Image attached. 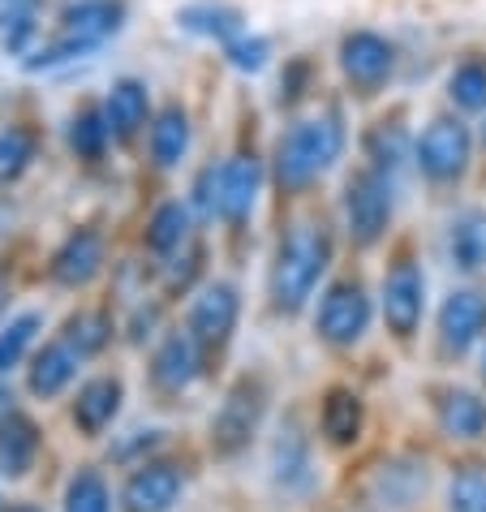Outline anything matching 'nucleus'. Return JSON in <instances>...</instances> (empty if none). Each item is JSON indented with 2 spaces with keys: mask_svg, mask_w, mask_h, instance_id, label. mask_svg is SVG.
Segmentation results:
<instances>
[{
  "mask_svg": "<svg viewBox=\"0 0 486 512\" xmlns=\"http://www.w3.org/2000/svg\"><path fill=\"white\" fill-rule=\"evenodd\" d=\"M237 315H241V297L233 284H207L203 297L194 302L190 310V336H194V345L203 349V353H216L228 345V336H233V327H237Z\"/></svg>",
  "mask_w": 486,
  "mask_h": 512,
  "instance_id": "nucleus-10",
  "label": "nucleus"
},
{
  "mask_svg": "<svg viewBox=\"0 0 486 512\" xmlns=\"http://www.w3.org/2000/svg\"><path fill=\"white\" fill-rule=\"evenodd\" d=\"M263 409H267V383L263 379L246 375L228 388L216 418H211V448H216V457H237L241 448H250L254 431H259V422H263Z\"/></svg>",
  "mask_w": 486,
  "mask_h": 512,
  "instance_id": "nucleus-5",
  "label": "nucleus"
},
{
  "mask_svg": "<svg viewBox=\"0 0 486 512\" xmlns=\"http://www.w3.org/2000/svg\"><path fill=\"white\" fill-rule=\"evenodd\" d=\"M332 263V237L319 224H293L289 237L276 250V267H271V302L284 315L306 306V297L314 293V284Z\"/></svg>",
  "mask_w": 486,
  "mask_h": 512,
  "instance_id": "nucleus-3",
  "label": "nucleus"
},
{
  "mask_svg": "<svg viewBox=\"0 0 486 512\" xmlns=\"http://www.w3.org/2000/svg\"><path fill=\"white\" fill-rule=\"evenodd\" d=\"M198 353L203 349L194 345L190 332L164 336V345L155 349V358H151V383L160 392H185L198 375Z\"/></svg>",
  "mask_w": 486,
  "mask_h": 512,
  "instance_id": "nucleus-16",
  "label": "nucleus"
},
{
  "mask_svg": "<svg viewBox=\"0 0 486 512\" xmlns=\"http://www.w3.org/2000/svg\"><path fill=\"white\" fill-rule=\"evenodd\" d=\"M185 237H190V207L185 203H164L155 207V216L147 224V250L155 254H173L185 246Z\"/></svg>",
  "mask_w": 486,
  "mask_h": 512,
  "instance_id": "nucleus-29",
  "label": "nucleus"
},
{
  "mask_svg": "<svg viewBox=\"0 0 486 512\" xmlns=\"http://www.w3.org/2000/svg\"><path fill=\"white\" fill-rule=\"evenodd\" d=\"M78 371V353L65 345V340H56V345H44L35 353L31 362V392L39 396V401H52V396H61L69 388V379H74Z\"/></svg>",
  "mask_w": 486,
  "mask_h": 512,
  "instance_id": "nucleus-21",
  "label": "nucleus"
},
{
  "mask_svg": "<svg viewBox=\"0 0 486 512\" xmlns=\"http://www.w3.org/2000/svg\"><path fill=\"white\" fill-rule=\"evenodd\" d=\"M340 74L357 95H379L396 74V44L379 31H349L340 39Z\"/></svg>",
  "mask_w": 486,
  "mask_h": 512,
  "instance_id": "nucleus-7",
  "label": "nucleus"
},
{
  "mask_svg": "<svg viewBox=\"0 0 486 512\" xmlns=\"http://www.w3.org/2000/svg\"><path fill=\"white\" fill-rule=\"evenodd\" d=\"M370 323V297L357 280H340L332 289L323 293L319 302V315H314V327H319V336L327 345H357Z\"/></svg>",
  "mask_w": 486,
  "mask_h": 512,
  "instance_id": "nucleus-8",
  "label": "nucleus"
},
{
  "mask_svg": "<svg viewBox=\"0 0 486 512\" xmlns=\"http://www.w3.org/2000/svg\"><path fill=\"white\" fill-rule=\"evenodd\" d=\"M177 26L190 35L216 39V44H233L241 35V13L233 5H216V0H198V5H185L177 13Z\"/></svg>",
  "mask_w": 486,
  "mask_h": 512,
  "instance_id": "nucleus-22",
  "label": "nucleus"
},
{
  "mask_svg": "<svg viewBox=\"0 0 486 512\" xmlns=\"http://www.w3.org/2000/svg\"><path fill=\"white\" fill-rule=\"evenodd\" d=\"M35 160V134L26 125H9L0 130V186L18 181Z\"/></svg>",
  "mask_w": 486,
  "mask_h": 512,
  "instance_id": "nucleus-33",
  "label": "nucleus"
},
{
  "mask_svg": "<svg viewBox=\"0 0 486 512\" xmlns=\"http://www.w3.org/2000/svg\"><path fill=\"white\" fill-rule=\"evenodd\" d=\"M5 297H9V289H5V280H0V315H5Z\"/></svg>",
  "mask_w": 486,
  "mask_h": 512,
  "instance_id": "nucleus-42",
  "label": "nucleus"
},
{
  "mask_svg": "<svg viewBox=\"0 0 486 512\" xmlns=\"http://www.w3.org/2000/svg\"><path fill=\"white\" fill-rule=\"evenodd\" d=\"M147 112H151V95H147V82L138 78H121L112 82V91L104 99V117L112 125V138L117 142H130L142 125H147Z\"/></svg>",
  "mask_w": 486,
  "mask_h": 512,
  "instance_id": "nucleus-17",
  "label": "nucleus"
},
{
  "mask_svg": "<svg viewBox=\"0 0 486 512\" xmlns=\"http://www.w3.org/2000/svg\"><path fill=\"white\" fill-rule=\"evenodd\" d=\"M0 44L9 56H31L35 44V5L31 0H9L5 13H0Z\"/></svg>",
  "mask_w": 486,
  "mask_h": 512,
  "instance_id": "nucleus-31",
  "label": "nucleus"
},
{
  "mask_svg": "<svg viewBox=\"0 0 486 512\" xmlns=\"http://www.w3.org/2000/svg\"><path fill=\"white\" fill-rule=\"evenodd\" d=\"M160 435H164V431H134V439H130V444H121V448H117V457L125 461V457H134V452H142V448L151 452L155 444H160Z\"/></svg>",
  "mask_w": 486,
  "mask_h": 512,
  "instance_id": "nucleus-40",
  "label": "nucleus"
},
{
  "mask_svg": "<svg viewBox=\"0 0 486 512\" xmlns=\"http://www.w3.org/2000/svg\"><path fill=\"white\" fill-rule=\"evenodd\" d=\"M39 457V426L26 414H9L0 422V474L22 478Z\"/></svg>",
  "mask_w": 486,
  "mask_h": 512,
  "instance_id": "nucleus-20",
  "label": "nucleus"
},
{
  "mask_svg": "<svg viewBox=\"0 0 486 512\" xmlns=\"http://www.w3.org/2000/svg\"><path fill=\"white\" fill-rule=\"evenodd\" d=\"M435 414H439L443 435H452V439H478L486 431V401L478 392H465V388L439 392Z\"/></svg>",
  "mask_w": 486,
  "mask_h": 512,
  "instance_id": "nucleus-19",
  "label": "nucleus"
},
{
  "mask_svg": "<svg viewBox=\"0 0 486 512\" xmlns=\"http://www.w3.org/2000/svg\"><path fill=\"white\" fill-rule=\"evenodd\" d=\"M65 512H112V491L95 469H78L65 487Z\"/></svg>",
  "mask_w": 486,
  "mask_h": 512,
  "instance_id": "nucleus-35",
  "label": "nucleus"
},
{
  "mask_svg": "<svg viewBox=\"0 0 486 512\" xmlns=\"http://www.w3.org/2000/svg\"><path fill=\"white\" fill-rule=\"evenodd\" d=\"M366 160H370V168H375V173L392 177L396 168L409 160V134L400 130V125L379 121L375 130L366 134Z\"/></svg>",
  "mask_w": 486,
  "mask_h": 512,
  "instance_id": "nucleus-28",
  "label": "nucleus"
},
{
  "mask_svg": "<svg viewBox=\"0 0 486 512\" xmlns=\"http://www.w3.org/2000/svg\"><path fill=\"white\" fill-rule=\"evenodd\" d=\"M121 401H125V383L117 375H99L91 383H82L74 401V426L82 435H104L117 422Z\"/></svg>",
  "mask_w": 486,
  "mask_h": 512,
  "instance_id": "nucleus-15",
  "label": "nucleus"
},
{
  "mask_svg": "<svg viewBox=\"0 0 486 512\" xmlns=\"http://www.w3.org/2000/svg\"><path fill=\"white\" fill-rule=\"evenodd\" d=\"M418 491H426V474L418 465H405V461H392V465H379V474L370 478V500L388 512H405L418 500Z\"/></svg>",
  "mask_w": 486,
  "mask_h": 512,
  "instance_id": "nucleus-18",
  "label": "nucleus"
},
{
  "mask_svg": "<svg viewBox=\"0 0 486 512\" xmlns=\"http://www.w3.org/2000/svg\"><path fill=\"white\" fill-rule=\"evenodd\" d=\"M345 224L357 246H375L392 224V177L362 168L345 181Z\"/></svg>",
  "mask_w": 486,
  "mask_h": 512,
  "instance_id": "nucleus-6",
  "label": "nucleus"
},
{
  "mask_svg": "<svg viewBox=\"0 0 486 512\" xmlns=\"http://www.w3.org/2000/svg\"><path fill=\"white\" fill-rule=\"evenodd\" d=\"M482 379H486V358H482Z\"/></svg>",
  "mask_w": 486,
  "mask_h": 512,
  "instance_id": "nucleus-45",
  "label": "nucleus"
},
{
  "mask_svg": "<svg viewBox=\"0 0 486 512\" xmlns=\"http://www.w3.org/2000/svg\"><path fill=\"white\" fill-rule=\"evenodd\" d=\"M486 332V302L474 289H456L439 310V345L448 353H465Z\"/></svg>",
  "mask_w": 486,
  "mask_h": 512,
  "instance_id": "nucleus-13",
  "label": "nucleus"
},
{
  "mask_svg": "<svg viewBox=\"0 0 486 512\" xmlns=\"http://www.w3.org/2000/svg\"><path fill=\"white\" fill-rule=\"evenodd\" d=\"M345 121L336 108L314 112V117L297 121L276 147V181L284 190H306L314 186L340 155H345Z\"/></svg>",
  "mask_w": 486,
  "mask_h": 512,
  "instance_id": "nucleus-1",
  "label": "nucleus"
},
{
  "mask_svg": "<svg viewBox=\"0 0 486 512\" xmlns=\"http://www.w3.org/2000/svg\"><path fill=\"white\" fill-rule=\"evenodd\" d=\"M306 78H310V65L306 61H293L289 69H284V78H280V104H293V99L302 95Z\"/></svg>",
  "mask_w": 486,
  "mask_h": 512,
  "instance_id": "nucleus-39",
  "label": "nucleus"
},
{
  "mask_svg": "<svg viewBox=\"0 0 486 512\" xmlns=\"http://www.w3.org/2000/svg\"><path fill=\"white\" fill-rule=\"evenodd\" d=\"M469 160H474V134L456 117H435L418 134V142H413V164H418V173L426 181H439V186L465 177Z\"/></svg>",
  "mask_w": 486,
  "mask_h": 512,
  "instance_id": "nucleus-4",
  "label": "nucleus"
},
{
  "mask_svg": "<svg viewBox=\"0 0 486 512\" xmlns=\"http://www.w3.org/2000/svg\"><path fill=\"white\" fill-rule=\"evenodd\" d=\"M121 26H125L121 0H78V5H69L61 13L56 35L44 48H35L22 65L31 69V74H39V69H61L69 61H82V56H91L95 48H104Z\"/></svg>",
  "mask_w": 486,
  "mask_h": 512,
  "instance_id": "nucleus-2",
  "label": "nucleus"
},
{
  "mask_svg": "<svg viewBox=\"0 0 486 512\" xmlns=\"http://www.w3.org/2000/svg\"><path fill=\"white\" fill-rule=\"evenodd\" d=\"M99 267H104V241H99V233H91V229L69 233L61 241V250L52 254V280L65 284V289L91 284L99 276Z\"/></svg>",
  "mask_w": 486,
  "mask_h": 512,
  "instance_id": "nucleus-14",
  "label": "nucleus"
},
{
  "mask_svg": "<svg viewBox=\"0 0 486 512\" xmlns=\"http://www.w3.org/2000/svg\"><path fill=\"white\" fill-rule=\"evenodd\" d=\"M65 138H69V151H74L78 160H99L112 142V125L104 117V108H78L74 117H69Z\"/></svg>",
  "mask_w": 486,
  "mask_h": 512,
  "instance_id": "nucleus-25",
  "label": "nucleus"
},
{
  "mask_svg": "<svg viewBox=\"0 0 486 512\" xmlns=\"http://www.w3.org/2000/svg\"><path fill=\"white\" fill-rule=\"evenodd\" d=\"M482 142H486V117H482Z\"/></svg>",
  "mask_w": 486,
  "mask_h": 512,
  "instance_id": "nucleus-44",
  "label": "nucleus"
},
{
  "mask_svg": "<svg viewBox=\"0 0 486 512\" xmlns=\"http://www.w3.org/2000/svg\"><path fill=\"white\" fill-rule=\"evenodd\" d=\"M39 327H44V319H39L35 310H22L18 319H9V327H0V375H9L13 366L26 358V349H31V340L39 336Z\"/></svg>",
  "mask_w": 486,
  "mask_h": 512,
  "instance_id": "nucleus-34",
  "label": "nucleus"
},
{
  "mask_svg": "<svg viewBox=\"0 0 486 512\" xmlns=\"http://www.w3.org/2000/svg\"><path fill=\"white\" fill-rule=\"evenodd\" d=\"M486 504V474L478 465H469L452 482V512H482Z\"/></svg>",
  "mask_w": 486,
  "mask_h": 512,
  "instance_id": "nucleus-37",
  "label": "nucleus"
},
{
  "mask_svg": "<svg viewBox=\"0 0 486 512\" xmlns=\"http://www.w3.org/2000/svg\"><path fill=\"white\" fill-rule=\"evenodd\" d=\"M448 250H452V263L461 267V272H478V267H486V211L482 207H469L452 220Z\"/></svg>",
  "mask_w": 486,
  "mask_h": 512,
  "instance_id": "nucleus-23",
  "label": "nucleus"
},
{
  "mask_svg": "<svg viewBox=\"0 0 486 512\" xmlns=\"http://www.w3.org/2000/svg\"><path fill=\"white\" fill-rule=\"evenodd\" d=\"M482 512H486V504H482Z\"/></svg>",
  "mask_w": 486,
  "mask_h": 512,
  "instance_id": "nucleus-46",
  "label": "nucleus"
},
{
  "mask_svg": "<svg viewBox=\"0 0 486 512\" xmlns=\"http://www.w3.org/2000/svg\"><path fill=\"white\" fill-rule=\"evenodd\" d=\"M224 56H228V65H233L237 74H259V69H267V61H271V39L241 31L233 44H224Z\"/></svg>",
  "mask_w": 486,
  "mask_h": 512,
  "instance_id": "nucleus-36",
  "label": "nucleus"
},
{
  "mask_svg": "<svg viewBox=\"0 0 486 512\" xmlns=\"http://www.w3.org/2000/svg\"><path fill=\"white\" fill-rule=\"evenodd\" d=\"M185 487L181 465L173 461H142L130 482H125V512H168L177 504V495Z\"/></svg>",
  "mask_w": 486,
  "mask_h": 512,
  "instance_id": "nucleus-11",
  "label": "nucleus"
},
{
  "mask_svg": "<svg viewBox=\"0 0 486 512\" xmlns=\"http://www.w3.org/2000/svg\"><path fill=\"white\" fill-rule=\"evenodd\" d=\"M9 512H44V508H35V504H22V508H9Z\"/></svg>",
  "mask_w": 486,
  "mask_h": 512,
  "instance_id": "nucleus-43",
  "label": "nucleus"
},
{
  "mask_svg": "<svg viewBox=\"0 0 486 512\" xmlns=\"http://www.w3.org/2000/svg\"><path fill=\"white\" fill-rule=\"evenodd\" d=\"M276 478L284 482V487H293V491L310 487V448H306V439L297 431H284L276 439Z\"/></svg>",
  "mask_w": 486,
  "mask_h": 512,
  "instance_id": "nucleus-32",
  "label": "nucleus"
},
{
  "mask_svg": "<svg viewBox=\"0 0 486 512\" xmlns=\"http://www.w3.org/2000/svg\"><path fill=\"white\" fill-rule=\"evenodd\" d=\"M448 99L461 112H486V61L482 56H465L448 74Z\"/></svg>",
  "mask_w": 486,
  "mask_h": 512,
  "instance_id": "nucleus-30",
  "label": "nucleus"
},
{
  "mask_svg": "<svg viewBox=\"0 0 486 512\" xmlns=\"http://www.w3.org/2000/svg\"><path fill=\"white\" fill-rule=\"evenodd\" d=\"M323 435L332 439V444H353L357 435H362V401L349 392V388H332L323 401Z\"/></svg>",
  "mask_w": 486,
  "mask_h": 512,
  "instance_id": "nucleus-26",
  "label": "nucleus"
},
{
  "mask_svg": "<svg viewBox=\"0 0 486 512\" xmlns=\"http://www.w3.org/2000/svg\"><path fill=\"white\" fill-rule=\"evenodd\" d=\"M194 207L203 211V216H216V207H220V168L216 164H207L203 173H198V181H194Z\"/></svg>",
  "mask_w": 486,
  "mask_h": 512,
  "instance_id": "nucleus-38",
  "label": "nucleus"
},
{
  "mask_svg": "<svg viewBox=\"0 0 486 512\" xmlns=\"http://www.w3.org/2000/svg\"><path fill=\"white\" fill-rule=\"evenodd\" d=\"M9 414H18V409H13V392L5 388V383H0V422H5Z\"/></svg>",
  "mask_w": 486,
  "mask_h": 512,
  "instance_id": "nucleus-41",
  "label": "nucleus"
},
{
  "mask_svg": "<svg viewBox=\"0 0 486 512\" xmlns=\"http://www.w3.org/2000/svg\"><path fill=\"white\" fill-rule=\"evenodd\" d=\"M61 340L78 353V358H95V353H104L108 340H112V319L104 310H78V315H69Z\"/></svg>",
  "mask_w": 486,
  "mask_h": 512,
  "instance_id": "nucleus-27",
  "label": "nucleus"
},
{
  "mask_svg": "<svg viewBox=\"0 0 486 512\" xmlns=\"http://www.w3.org/2000/svg\"><path fill=\"white\" fill-rule=\"evenodd\" d=\"M259 190H263V164L254 155H233V160L220 164V207L216 216L228 224H241L259 203Z\"/></svg>",
  "mask_w": 486,
  "mask_h": 512,
  "instance_id": "nucleus-12",
  "label": "nucleus"
},
{
  "mask_svg": "<svg viewBox=\"0 0 486 512\" xmlns=\"http://www.w3.org/2000/svg\"><path fill=\"white\" fill-rule=\"evenodd\" d=\"M422 310H426V280H422V267L413 259H400L388 280H383V319H388V332L409 340L422 323Z\"/></svg>",
  "mask_w": 486,
  "mask_h": 512,
  "instance_id": "nucleus-9",
  "label": "nucleus"
},
{
  "mask_svg": "<svg viewBox=\"0 0 486 512\" xmlns=\"http://www.w3.org/2000/svg\"><path fill=\"white\" fill-rule=\"evenodd\" d=\"M185 151H190V117H185V108L168 104L151 121V155L160 168H177L185 160Z\"/></svg>",
  "mask_w": 486,
  "mask_h": 512,
  "instance_id": "nucleus-24",
  "label": "nucleus"
}]
</instances>
